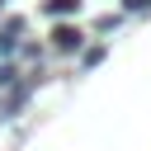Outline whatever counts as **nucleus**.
<instances>
[{"mask_svg": "<svg viewBox=\"0 0 151 151\" xmlns=\"http://www.w3.org/2000/svg\"><path fill=\"white\" fill-rule=\"evenodd\" d=\"M80 42H85V33H80L76 24H57V28H52V47H57V52H80Z\"/></svg>", "mask_w": 151, "mask_h": 151, "instance_id": "f257e3e1", "label": "nucleus"}, {"mask_svg": "<svg viewBox=\"0 0 151 151\" xmlns=\"http://www.w3.org/2000/svg\"><path fill=\"white\" fill-rule=\"evenodd\" d=\"M19 33H24V19H9V24L0 28V52H14V42H19Z\"/></svg>", "mask_w": 151, "mask_h": 151, "instance_id": "f03ea898", "label": "nucleus"}, {"mask_svg": "<svg viewBox=\"0 0 151 151\" xmlns=\"http://www.w3.org/2000/svg\"><path fill=\"white\" fill-rule=\"evenodd\" d=\"M42 9H47L52 19H66V14H76V9H80V0H47Z\"/></svg>", "mask_w": 151, "mask_h": 151, "instance_id": "7ed1b4c3", "label": "nucleus"}, {"mask_svg": "<svg viewBox=\"0 0 151 151\" xmlns=\"http://www.w3.org/2000/svg\"><path fill=\"white\" fill-rule=\"evenodd\" d=\"M14 76H19L14 66H0V85H14Z\"/></svg>", "mask_w": 151, "mask_h": 151, "instance_id": "20e7f679", "label": "nucleus"}, {"mask_svg": "<svg viewBox=\"0 0 151 151\" xmlns=\"http://www.w3.org/2000/svg\"><path fill=\"white\" fill-rule=\"evenodd\" d=\"M0 5H5V0H0Z\"/></svg>", "mask_w": 151, "mask_h": 151, "instance_id": "39448f33", "label": "nucleus"}]
</instances>
